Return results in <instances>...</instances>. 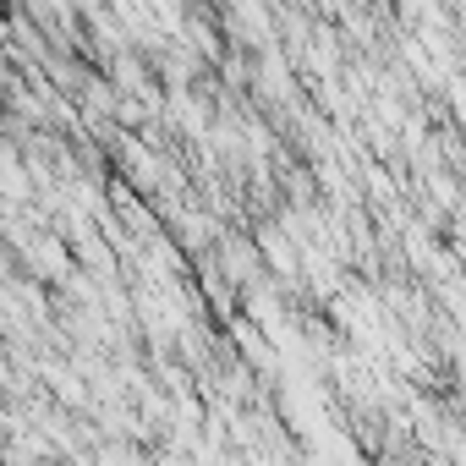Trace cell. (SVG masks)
I'll return each mask as SVG.
<instances>
[{
    "instance_id": "cell-1",
    "label": "cell",
    "mask_w": 466,
    "mask_h": 466,
    "mask_svg": "<svg viewBox=\"0 0 466 466\" xmlns=\"http://www.w3.org/2000/svg\"><path fill=\"white\" fill-rule=\"evenodd\" d=\"M219 269L237 280V286H253V280L264 275V248H253V242H242V237H225V242H219Z\"/></svg>"
},
{
    "instance_id": "cell-2",
    "label": "cell",
    "mask_w": 466,
    "mask_h": 466,
    "mask_svg": "<svg viewBox=\"0 0 466 466\" xmlns=\"http://www.w3.org/2000/svg\"><path fill=\"white\" fill-rule=\"evenodd\" d=\"M230 340H237V351L253 373H275V346L258 335V319H230Z\"/></svg>"
},
{
    "instance_id": "cell-3",
    "label": "cell",
    "mask_w": 466,
    "mask_h": 466,
    "mask_svg": "<svg viewBox=\"0 0 466 466\" xmlns=\"http://www.w3.org/2000/svg\"><path fill=\"white\" fill-rule=\"evenodd\" d=\"M61 248H66L61 237H39V242L28 248V264H34L39 280H72V258H66Z\"/></svg>"
},
{
    "instance_id": "cell-4",
    "label": "cell",
    "mask_w": 466,
    "mask_h": 466,
    "mask_svg": "<svg viewBox=\"0 0 466 466\" xmlns=\"http://www.w3.org/2000/svg\"><path fill=\"white\" fill-rule=\"evenodd\" d=\"M258 248H264V258H269V264H275L286 280L297 275V253H291V242L280 237V230H269V225H264V230H258Z\"/></svg>"
}]
</instances>
